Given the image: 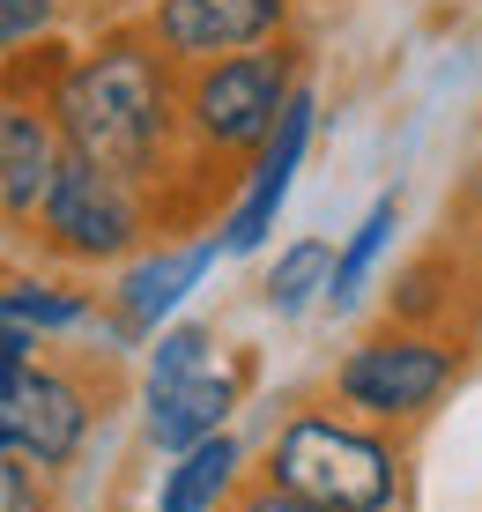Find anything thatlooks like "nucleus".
Here are the masks:
<instances>
[{
  "label": "nucleus",
  "mask_w": 482,
  "mask_h": 512,
  "mask_svg": "<svg viewBox=\"0 0 482 512\" xmlns=\"http://www.w3.org/2000/svg\"><path fill=\"white\" fill-rule=\"evenodd\" d=\"M52 112L67 127V149L97 156L119 179H141L164 149V75L134 45H104L82 67H67Z\"/></svg>",
  "instance_id": "f257e3e1"
},
{
  "label": "nucleus",
  "mask_w": 482,
  "mask_h": 512,
  "mask_svg": "<svg viewBox=\"0 0 482 512\" xmlns=\"http://www.w3.org/2000/svg\"><path fill=\"white\" fill-rule=\"evenodd\" d=\"M275 483L305 490L327 512H386L394 505V453L334 416H297L275 438Z\"/></svg>",
  "instance_id": "f03ea898"
},
{
  "label": "nucleus",
  "mask_w": 482,
  "mask_h": 512,
  "mask_svg": "<svg viewBox=\"0 0 482 512\" xmlns=\"http://www.w3.org/2000/svg\"><path fill=\"white\" fill-rule=\"evenodd\" d=\"M45 231H52V245H67L82 260H112V253L134 245L141 216H134L119 171H104L97 156L67 149L60 171H52V193H45Z\"/></svg>",
  "instance_id": "7ed1b4c3"
},
{
  "label": "nucleus",
  "mask_w": 482,
  "mask_h": 512,
  "mask_svg": "<svg viewBox=\"0 0 482 512\" xmlns=\"http://www.w3.org/2000/svg\"><path fill=\"white\" fill-rule=\"evenodd\" d=\"M282 104H290V67L275 52H238L193 82V127L223 149H245L282 127Z\"/></svg>",
  "instance_id": "20e7f679"
},
{
  "label": "nucleus",
  "mask_w": 482,
  "mask_h": 512,
  "mask_svg": "<svg viewBox=\"0 0 482 512\" xmlns=\"http://www.w3.org/2000/svg\"><path fill=\"white\" fill-rule=\"evenodd\" d=\"M453 379V357L438 342H416V334H386V342H364L342 364V401L371 416H416L431 409Z\"/></svg>",
  "instance_id": "39448f33"
},
{
  "label": "nucleus",
  "mask_w": 482,
  "mask_h": 512,
  "mask_svg": "<svg viewBox=\"0 0 482 512\" xmlns=\"http://www.w3.org/2000/svg\"><path fill=\"white\" fill-rule=\"evenodd\" d=\"M82 423H89V409L75 394V379H60V372H23L0 386V431L38 468H60L82 446Z\"/></svg>",
  "instance_id": "423d86ee"
},
{
  "label": "nucleus",
  "mask_w": 482,
  "mask_h": 512,
  "mask_svg": "<svg viewBox=\"0 0 482 512\" xmlns=\"http://www.w3.org/2000/svg\"><path fill=\"white\" fill-rule=\"evenodd\" d=\"M282 23V0H164L156 8V38L178 60H216V52H245Z\"/></svg>",
  "instance_id": "0eeeda50"
},
{
  "label": "nucleus",
  "mask_w": 482,
  "mask_h": 512,
  "mask_svg": "<svg viewBox=\"0 0 482 512\" xmlns=\"http://www.w3.org/2000/svg\"><path fill=\"white\" fill-rule=\"evenodd\" d=\"M305 134H312V97H290V104H282V127L267 134V149L253 164V186H245L238 216H230V253H253V245L275 231V208H282V193H290V179H297Z\"/></svg>",
  "instance_id": "6e6552de"
},
{
  "label": "nucleus",
  "mask_w": 482,
  "mask_h": 512,
  "mask_svg": "<svg viewBox=\"0 0 482 512\" xmlns=\"http://www.w3.org/2000/svg\"><path fill=\"white\" fill-rule=\"evenodd\" d=\"M0 201H8V216H30V208L52 193V171H60V156H52V127L30 104H8V119H0Z\"/></svg>",
  "instance_id": "1a4fd4ad"
},
{
  "label": "nucleus",
  "mask_w": 482,
  "mask_h": 512,
  "mask_svg": "<svg viewBox=\"0 0 482 512\" xmlns=\"http://www.w3.org/2000/svg\"><path fill=\"white\" fill-rule=\"evenodd\" d=\"M230 401H238V386L230 379H186V386H164V394H149V438L164 453H186L201 446V438H216V423L230 416Z\"/></svg>",
  "instance_id": "9d476101"
},
{
  "label": "nucleus",
  "mask_w": 482,
  "mask_h": 512,
  "mask_svg": "<svg viewBox=\"0 0 482 512\" xmlns=\"http://www.w3.org/2000/svg\"><path fill=\"white\" fill-rule=\"evenodd\" d=\"M216 260V238H201V245H186V253H164V260H141V268L127 275V320L141 327H156L164 312L178 305V297L193 290V275Z\"/></svg>",
  "instance_id": "9b49d317"
},
{
  "label": "nucleus",
  "mask_w": 482,
  "mask_h": 512,
  "mask_svg": "<svg viewBox=\"0 0 482 512\" xmlns=\"http://www.w3.org/2000/svg\"><path fill=\"white\" fill-rule=\"evenodd\" d=\"M230 468H238V446H230V438H201V446H186V461H178L171 483H164V512H208L223 498Z\"/></svg>",
  "instance_id": "f8f14e48"
},
{
  "label": "nucleus",
  "mask_w": 482,
  "mask_h": 512,
  "mask_svg": "<svg viewBox=\"0 0 482 512\" xmlns=\"http://www.w3.org/2000/svg\"><path fill=\"white\" fill-rule=\"evenodd\" d=\"M394 216H401V208H394V201H379V208H371V216H364V223H356V238H349V253H342V260H334V275H327V290H334V305H349V297H356V290H364V275H371V260H379V253H386V238H394Z\"/></svg>",
  "instance_id": "ddd939ff"
},
{
  "label": "nucleus",
  "mask_w": 482,
  "mask_h": 512,
  "mask_svg": "<svg viewBox=\"0 0 482 512\" xmlns=\"http://www.w3.org/2000/svg\"><path fill=\"white\" fill-rule=\"evenodd\" d=\"M319 275H334L327 245H319V238L290 245V253L275 260V275H267V305H275V312H305V305H312V290H319Z\"/></svg>",
  "instance_id": "4468645a"
},
{
  "label": "nucleus",
  "mask_w": 482,
  "mask_h": 512,
  "mask_svg": "<svg viewBox=\"0 0 482 512\" xmlns=\"http://www.w3.org/2000/svg\"><path fill=\"white\" fill-rule=\"evenodd\" d=\"M201 357H208V327H171L164 342H156L149 394H164V386H186V379H201Z\"/></svg>",
  "instance_id": "2eb2a0df"
},
{
  "label": "nucleus",
  "mask_w": 482,
  "mask_h": 512,
  "mask_svg": "<svg viewBox=\"0 0 482 512\" xmlns=\"http://www.w3.org/2000/svg\"><path fill=\"white\" fill-rule=\"evenodd\" d=\"M75 297H38V282H15L8 290V320H30V327H67L75 320Z\"/></svg>",
  "instance_id": "dca6fc26"
},
{
  "label": "nucleus",
  "mask_w": 482,
  "mask_h": 512,
  "mask_svg": "<svg viewBox=\"0 0 482 512\" xmlns=\"http://www.w3.org/2000/svg\"><path fill=\"white\" fill-rule=\"evenodd\" d=\"M30 453L8 446V461H0V512H38V483H30Z\"/></svg>",
  "instance_id": "f3484780"
},
{
  "label": "nucleus",
  "mask_w": 482,
  "mask_h": 512,
  "mask_svg": "<svg viewBox=\"0 0 482 512\" xmlns=\"http://www.w3.org/2000/svg\"><path fill=\"white\" fill-rule=\"evenodd\" d=\"M45 15H52V0H0V38L23 45L30 30H45Z\"/></svg>",
  "instance_id": "a211bd4d"
},
{
  "label": "nucleus",
  "mask_w": 482,
  "mask_h": 512,
  "mask_svg": "<svg viewBox=\"0 0 482 512\" xmlns=\"http://www.w3.org/2000/svg\"><path fill=\"white\" fill-rule=\"evenodd\" d=\"M238 512H327V505L305 498V490H290V483H267V490H253Z\"/></svg>",
  "instance_id": "6ab92c4d"
}]
</instances>
